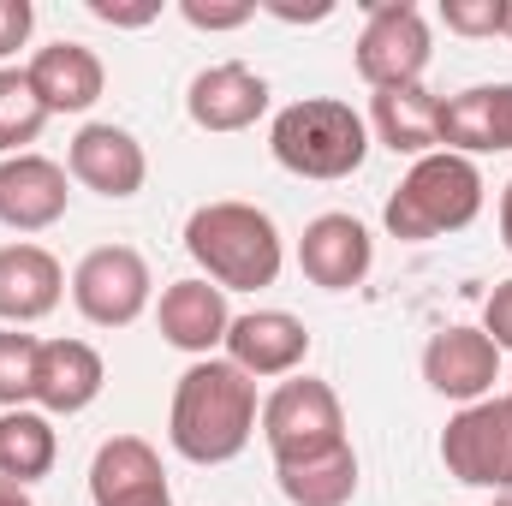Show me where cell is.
Listing matches in <instances>:
<instances>
[{
  "label": "cell",
  "mask_w": 512,
  "mask_h": 506,
  "mask_svg": "<svg viewBox=\"0 0 512 506\" xmlns=\"http://www.w3.org/2000/svg\"><path fill=\"white\" fill-rule=\"evenodd\" d=\"M268 149L298 179H352L364 167V155H370V120L352 102L304 96V102L274 114Z\"/></svg>",
  "instance_id": "cell-4"
},
{
  "label": "cell",
  "mask_w": 512,
  "mask_h": 506,
  "mask_svg": "<svg viewBox=\"0 0 512 506\" xmlns=\"http://www.w3.org/2000/svg\"><path fill=\"white\" fill-rule=\"evenodd\" d=\"M102 387H108V364L90 340H42L36 387H30V405L42 417H78L102 399Z\"/></svg>",
  "instance_id": "cell-15"
},
{
  "label": "cell",
  "mask_w": 512,
  "mask_h": 506,
  "mask_svg": "<svg viewBox=\"0 0 512 506\" xmlns=\"http://www.w3.org/2000/svg\"><path fill=\"white\" fill-rule=\"evenodd\" d=\"M90 501L96 506H155L173 501L167 495V471H161V453L143 441V435H114L96 447L90 459Z\"/></svg>",
  "instance_id": "cell-19"
},
{
  "label": "cell",
  "mask_w": 512,
  "mask_h": 506,
  "mask_svg": "<svg viewBox=\"0 0 512 506\" xmlns=\"http://www.w3.org/2000/svg\"><path fill=\"white\" fill-rule=\"evenodd\" d=\"M441 149L453 155H501L512 149V84H477L441 102Z\"/></svg>",
  "instance_id": "cell-20"
},
{
  "label": "cell",
  "mask_w": 512,
  "mask_h": 506,
  "mask_svg": "<svg viewBox=\"0 0 512 506\" xmlns=\"http://www.w3.org/2000/svg\"><path fill=\"white\" fill-rule=\"evenodd\" d=\"M30 30H36V6L30 0H0V60L18 54L30 42Z\"/></svg>",
  "instance_id": "cell-28"
},
{
  "label": "cell",
  "mask_w": 512,
  "mask_h": 506,
  "mask_svg": "<svg viewBox=\"0 0 512 506\" xmlns=\"http://www.w3.org/2000/svg\"><path fill=\"white\" fill-rule=\"evenodd\" d=\"M185 114L197 131H251L268 114V78L239 66V60H221V66H203L185 90Z\"/></svg>",
  "instance_id": "cell-16"
},
{
  "label": "cell",
  "mask_w": 512,
  "mask_h": 506,
  "mask_svg": "<svg viewBox=\"0 0 512 506\" xmlns=\"http://www.w3.org/2000/svg\"><path fill=\"white\" fill-rule=\"evenodd\" d=\"M274 483L292 506H352L358 495V453L352 441L328 447V453H310V459H286L274 465Z\"/></svg>",
  "instance_id": "cell-22"
},
{
  "label": "cell",
  "mask_w": 512,
  "mask_h": 506,
  "mask_svg": "<svg viewBox=\"0 0 512 506\" xmlns=\"http://www.w3.org/2000/svg\"><path fill=\"white\" fill-rule=\"evenodd\" d=\"M66 173H72L84 191H96V197H108V203H126V197L143 191V179H149V155H143V143H137L126 126L96 120V126H84L72 137Z\"/></svg>",
  "instance_id": "cell-10"
},
{
  "label": "cell",
  "mask_w": 512,
  "mask_h": 506,
  "mask_svg": "<svg viewBox=\"0 0 512 506\" xmlns=\"http://www.w3.org/2000/svg\"><path fill=\"white\" fill-rule=\"evenodd\" d=\"M501 245L512 251V179H507V191H501Z\"/></svg>",
  "instance_id": "cell-33"
},
{
  "label": "cell",
  "mask_w": 512,
  "mask_h": 506,
  "mask_svg": "<svg viewBox=\"0 0 512 506\" xmlns=\"http://www.w3.org/2000/svg\"><path fill=\"white\" fill-rule=\"evenodd\" d=\"M483 334H489L501 352H512V280H501V286L489 292V304H483Z\"/></svg>",
  "instance_id": "cell-29"
},
{
  "label": "cell",
  "mask_w": 512,
  "mask_h": 506,
  "mask_svg": "<svg viewBox=\"0 0 512 506\" xmlns=\"http://www.w3.org/2000/svg\"><path fill=\"white\" fill-rule=\"evenodd\" d=\"M262 12H274V18H286V24H322V18H334V0H316V6H286V0H262Z\"/></svg>",
  "instance_id": "cell-31"
},
{
  "label": "cell",
  "mask_w": 512,
  "mask_h": 506,
  "mask_svg": "<svg viewBox=\"0 0 512 506\" xmlns=\"http://www.w3.org/2000/svg\"><path fill=\"white\" fill-rule=\"evenodd\" d=\"M42 126H48V108L36 102L30 78L18 66H0V161L6 155H30Z\"/></svg>",
  "instance_id": "cell-24"
},
{
  "label": "cell",
  "mask_w": 512,
  "mask_h": 506,
  "mask_svg": "<svg viewBox=\"0 0 512 506\" xmlns=\"http://www.w3.org/2000/svg\"><path fill=\"white\" fill-rule=\"evenodd\" d=\"M298 268L322 292H352L376 268V239H370V227L358 215H340V209L316 215L304 227V239H298Z\"/></svg>",
  "instance_id": "cell-11"
},
{
  "label": "cell",
  "mask_w": 512,
  "mask_h": 506,
  "mask_svg": "<svg viewBox=\"0 0 512 506\" xmlns=\"http://www.w3.org/2000/svg\"><path fill=\"white\" fill-rule=\"evenodd\" d=\"M66 298V268L42 245H0V328H30Z\"/></svg>",
  "instance_id": "cell-18"
},
{
  "label": "cell",
  "mask_w": 512,
  "mask_h": 506,
  "mask_svg": "<svg viewBox=\"0 0 512 506\" xmlns=\"http://www.w3.org/2000/svg\"><path fill=\"white\" fill-rule=\"evenodd\" d=\"M370 131L382 137L393 155H435L441 149V96L423 90V84H405V90H376L370 96Z\"/></svg>",
  "instance_id": "cell-21"
},
{
  "label": "cell",
  "mask_w": 512,
  "mask_h": 506,
  "mask_svg": "<svg viewBox=\"0 0 512 506\" xmlns=\"http://www.w3.org/2000/svg\"><path fill=\"white\" fill-rule=\"evenodd\" d=\"M495 376H501V346L483 334V328H441L429 334L423 346V381L441 393V399H459V405H477L495 393Z\"/></svg>",
  "instance_id": "cell-12"
},
{
  "label": "cell",
  "mask_w": 512,
  "mask_h": 506,
  "mask_svg": "<svg viewBox=\"0 0 512 506\" xmlns=\"http://www.w3.org/2000/svg\"><path fill=\"white\" fill-rule=\"evenodd\" d=\"M310 358V328L292 310H245L227 328V364L245 370L251 381L298 376Z\"/></svg>",
  "instance_id": "cell-9"
},
{
  "label": "cell",
  "mask_w": 512,
  "mask_h": 506,
  "mask_svg": "<svg viewBox=\"0 0 512 506\" xmlns=\"http://www.w3.org/2000/svg\"><path fill=\"white\" fill-rule=\"evenodd\" d=\"M155 506H173V501H155Z\"/></svg>",
  "instance_id": "cell-36"
},
{
  "label": "cell",
  "mask_w": 512,
  "mask_h": 506,
  "mask_svg": "<svg viewBox=\"0 0 512 506\" xmlns=\"http://www.w3.org/2000/svg\"><path fill=\"white\" fill-rule=\"evenodd\" d=\"M0 506H36V501H30V489H18V483L0 477Z\"/></svg>",
  "instance_id": "cell-32"
},
{
  "label": "cell",
  "mask_w": 512,
  "mask_h": 506,
  "mask_svg": "<svg viewBox=\"0 0 512 506\" xmlns=\"http://www.w3.org/2000/svg\"><path fill=\"white\" fill-rule=\"evenodd\" d=\"M155 328L173 352L185 358H215L227 346V328H233V310H227V292L203 274L191 280H173L161 292V310H155Z\"/></svg>",
  "instance_id": "cell-14"
},
{
  "label": "cell",
  "mask_w": 512,
  "mask_h": 506,
  "mask_svg": "<svg viewBox=\"0 0 512 506\" xmlns=\"http://www.w3.org/2000/svg\"><path fill=\"white\" fill-rule=\"evenodd\" d=\"M441 465L465 489L507 495L512 489V393L507 399L459 405L447 417V429H441Z\"/></svg>",
  "instance_id": "cell-6"
},
{
  "label": "cell",
  "mask_w": 512,
  "mask_h": 506,
  "mask_svg": "<svg viewBox=\"0 0 512 506\" xmlns=\"http://www.w3.org/2000/svg\"><path fill=\"white\" fill-rule=\"evenodd\" d=\"M66 167L60 161H48V155H6L0 161V227H12V233H48V227H60L66 221V203H72V191H66Z\"/></svg>",
  "instance_id": "cell-13"
},
{
  "label": "cell",
  "mask_w": 512,
  "mask_h": 506,
  "mask_svg": "<svg viewBox=\"0 0 512 506\" xmlns=\"http://www.w3.org/2000/svg\"><path fill=\"white\" fill-rule=\"evenodd\" d=\"M507 12H512V0H441V24L453 36H471V42L507 36Z\"/></svg>",
  "instance_id": "cell-26"
},
{
  "label": "cell",
  "mask_w": 512,
  "mask_h": 506,
  "mask_svg": "<svg viewBox=\"0 0 512 506\" xmlns=\"http://www.w3.org/2000/svg\"><path fill=\"white\" fill-rule=\"evenodd\" d=\"M507 42H512V12H507Z\"/></svg>",
  "instance_id": "cell-35"
},
{
  "label": "cell",
  "mask_w": 512,
  "mask_h": 506,
  "mask_svg": "<svg viewBox=\"0 0 512 506\" xmlns=\"http://www.w3.org/2000/svg\"><path fill=\"white\" fill-rule=\"evenodd\" d=\"M429 54H435V42H429V18H423L411 0H376V6L364 12V30H358L352 60H358V78H364L370 90H405V84H423Z\"/></svg>",
  "instance_id": "cell-7"
},
{
  "label": "cell",
  "mask_w": 512,
  "mask_h": 506,
  "mask_svg": "<svg viewBox=\"0 0 512 506\" xmlns=\"http://www.w3.org/2000/svg\"><path fill=\"white\" fill-rule=\"evenodd\" d=\"M179 18L197 30H239L256 18V0H179Z\"/></svg>",
  "instance_id": "cell-27"
},
{
  "label": "cell",
  "mask_w": 512,
  "mask_h": 506,
  "mask_svg": "<svg viewBox=\"0 0 512 506\" xmlns=\"http://www.w3.org/2000/svg\"><path fill=\"white\" fill-rule=\"evenodd\" d=\"M90 12L102 18V24H126V30H137V24H149L161 6L155 0H143V6H114V0H90Z\"/></svg>",
  "instance_id": "cell-30"
},
{
  "label": "cell",
  "mask_w": 512,
  "mask_h": 506,
  "mask_svg": "<svg viewBox=\"0 0 512 506\" xmlns=\"http://www.w3.org/2000/svg\"><path fill=\"white\" fill-rule=\"evenodd\" d=\"M495 506H512V489H507V495H495Z\"/></svg>",
  "instance_id": "cell-34"
},
{
  "label": "cell",
  "mask_w": 512,
  "mask_h": 506,
  "mask_svg": "<svg viewBox=\"0 0 512 506\" xmlns=\"http://www.w3.org/2000/svg\"><path fill=\"white\" fill-rule=\"evenodd\" d=\"M256 381L233 370L227 358H197L185 376L173 381V405H167V441L179 459L191 465H227L251 447L256 435Z\"/></svg>",
  "instance_id": "cell-1"
},
{
  "label": "cell",
  "mask_w": 512,
  "mask_h": 506,
  "mask_svg": "<svg viewBox=\"0 0 512 506\" xmlns=\"http://www.w3.org/2000/svg\"><path fill=\"white\" fill-rule=\"evenodd\" d=\"M274 465L286 459H310V453H328L346 441V411H340V393L316 376H286L268 399H262V417H256Z\"/></svg>",
  "instance_id": "cell-5"
},
{
  "label": "cell",
  "mask_w": 512,
  "mask_h": 506,
  "mask_svg": "<svg viewBox=\"0 0 512 506\" xmlns=\"http://www.w3.org/2000/svg\"><path fill=\"white\" fill-rule=\"evenodd\" d=\"M477 215H483V173H477V161H465L453 149H435V155L411 161V173L393 185V197L382 209L387 233L405 239V245L465 233Z\"/></svg>",
  "instance_id": "cell-3"
},
{
  "label": "cell",
  "mask_w": 512,
  "mask_h": 506,
  "mask_svg": "<svg viewBox=\"0 0 512 506\" xmlns=\"http://www.w3.org/2000/svg\"><path fill=\"white\" fill-rule=\"evenodd\" d=\"M24 78H30L36 102L48 108V120L54 114H90L102 102V90H108V72H102L96 48H84V42H48V48H36L30 66H24Z\"/></svg>",
  "instance_id": "cell-17"
},
{
  "label": "cell",
  "mask_w": 512,
  "mask_h": 506,
  "mask_svg": "<svg viewBox=\"0 0 512 506\" xmlns=\"http://www.w3.org/2000/svg\"><path fill=\"white\" fill-rule=\"evenodd\" d=\"M185 251L203 268V280H215L221 292H262L280 280V262H286L274 215L256 203H233V197L191 209Z\"/></svg>",
  "instance_id": "cell-2"
},
{
  "label": "cell",
  "mask_w": 512,
  "mask_h": 506,
  "mask_svg": "<svg viewBox=\"0 0 512 506\" xmlns=\"http://www.w3.org/2000/svg\"><path fill=\"white\" fill-rule=\"evenodd\" d=\"M149 292H155V274L131 245H96L72 268V304L90 328H131L149 310Z\"/></svg>",
  "instance_id": "cell-8"
},
{
  "label": "cell",
  "mask_w": 512,
  "mask_h": 506,
  "mask_svg": "<svg viewBox=\"0 0 512 506\" xmlns=\"http://www.w3.org/2000/svg\"><path fill=\"white\" fill-rule=\"evenodd\" d=\"M60 459V441H54V423L36 411V405H18V411H0V477L30 489L54 471Z\"/></svg>",
  "instance_id": "cell-23"
},
{
  "label": "cell",
  "mask_w": 512,
  "mask_h": 506,
  "mask_svg": "<svg viewBox=\"0 0 512 506\" xmlns=\"http://www.w3.org/2000/svg\"><path fill=\"white\" fill-rule=\"evenodd\" d=\"M36 352H42L36 334H24V328H0V411L30 405V387H36Z\"/></svg>",
  "instance_id": "cell-25"
}]
</instances>
